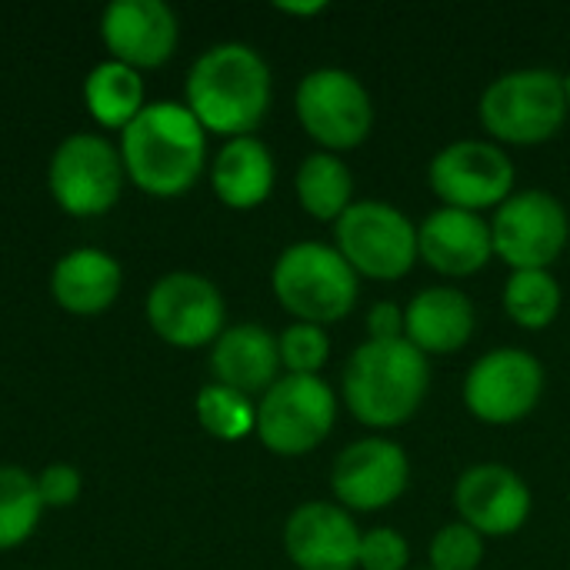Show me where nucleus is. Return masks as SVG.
<instances>
[{
  "instance_id": "1",
  "label": "nucleus",
  "mask_w": 570,
  "mask_h": 570,
  "mask_svg": "<svg viewBox=\"0 0 570 570\" xmlns=\"http://www.w3.org/2000/svg\"><path fill=\"white\" fill-rule=\"evenodd\" d=\"M117 147L127 180L157 200L184 197L207 170V130L184 100H150L120 130Z\"/></svg>"
},
{
  "instance_id": "2",
  "label": "nucleus",
  "mask_w": 570,
  "mask_h": 570,
  "mask_svg": "<svg viewBox=\"0 0 570 570\" xmlns=\"http://www.w3.org/2000/svg\"><path fill=\"white\" fill-rule=\"evenodd\" d=\"M271 67L250 43L224 40L207 47L187 70L184 107L207 134L224 140L250 137L271 110Z\"/></svg>"
},
{
  "instance_id": "3",
  "label": "nucleus",
  "mask_w": 570,
  "mask_h": 570,
  "mask_svg": "<svg viewBox=\"0 0 570 570\" xmlns=\"http://www.w3.org/2000/svg\"><path fill=\"white\" fill-rule=\"evenodd\" d=\"M431 387L428 357L404 341H364L344 367L341 391L347 411L374 431L411 421Z\"/></svg>"
},
{
  "instance_id": "4",
  "label": "nucleus",
  "mask_w": 570,
  "mask_h": 570,
  "mask_svg": "<svg viewBox=\"0 0 570 570\" xmlns=\"http://www.w3.org/2000/svg\"><path fill=\"white\" fill-rule=\"evenodd\" d=\"M277 304L304 324H337L357 307L361 277L337 247L321 240H297L281 250L271 271Z\"/></svg>"
},
{
  "instance_id": "5",
  "label": "nucleus",
  "mask_w": 570,
  "mask_h": 570,
  "mask_svg": "<svg viewBox=\"0 0 570 570\" xmlns=\"http://www.w3.org/2000/svg\"><path fill=\"white\" fill-rule=\"evenodd\" d=\"M481 127L494 144L538 147L561 134L568 120L564 77L548 67H521L494 77L478 100Z\"/></svg>"
},
{
  "instance_id": "6",
  "label": "nucleus",
  "mask_w": 570,
  "mask_h": 570,
  "mask_svg": "<svg viewBox=\"0 0 570 570\" xmlns=\"http://www.w3.org/2000/svg\"><path fill=\"white\" fill-rule=\"evenodd\" d=\"M127 184V170L120 160V147L104 134H67L47 164V190L50 200L77 220L104 217L117 207Z\"/></svg>"
},
{
  "instance_id": "7",
  "label": "nucleus",
  "mask_w": 570,
  "mask_h": 570,
  "mask_svg": "<svg viewBox=\"0 0 570 570\" xmlns=\"http://www.w3.org/2000/svg\"><path fill=\"white\" fill-rule=\"evenodd\" d=\"M294 114L304 134L327 154L361 147L374 130V100L364 80L344 67H317L294 90Z\"/></svg>"
},
{
  "instance_id": "8",
  "label": "nucleus",
  "mask_w": 570,
  "mask_h": 570,
  "mask_svg": "<svg viewBox=\"0 0 570 570\" xmlns=\"http://www.w3.org/2000/svg\"><path fill=\"white\" fill-rule=\"evenodd\" d=\"M334 247L357 277L401 281L414 271L417 227L387 200H354L334 224Z\"/></svg>"
},
{
  "instance_id": "9",
  "label": "nucleus",
  "mask_w": 570,
  "mask_h": 570,
  "mask_svg": "<svg viewBox=\"0 0 570 570\" xmlns=\"http://www.w3.org/2000/svg\"><path fill=\"white\" fill-rule=\"evenodd\" d=\"M337 424V397L324 377L281 374L257 401V441L277 458L317 451Z\"/></svg>"
},
{
  "instance_id": "10",
  "label": "nucleus",
  "mask_w": 570,
  "mask_h": 570,
  "mask_svg": "<svg viewBox=\"0 0 570 570\" xmlns=\"http://www.w3.org/2000/svg\"><path fill=\"white\" fill-rule=\"evenodd\" d=\"M491 240L511 271H548L568 250V210L548 190H514L491 217Z\"/></svg>"
},
{
  "instance_id": "11",
  "label": "nucleus",
  "mask_w": 570,
  "mask_h": 570,
  "mask_svg": "<svg viewBox=\"0 0 570 570\" xmlns=\"http://www.w3.org/2000/svg\"><path fill=\"white\" fill-rule=\"evenodd\" d=\"M147 327L177 351L210 347L227 327V304L220 287L194 271H170L147 291Z\"/></svg>"
},
{
  "instance_id": "12",
  "label": "nucleus",
  "mask_w": 570,
  "mask_h": 570,
  "mask_svg": "<svg viewBox=\"0 0 570 570\" xmlns=\"http://www.w3.org/2000/svg\"><path fill=\"white\" fill-rule=\"evenodd\" d=\"M514 160L494 140H454L428 164V184L441 207L458 210H498L514 194Z\"/></svg>"
},
{
  "instance_id": "13",
  "label": "nucleus",
  "mask_w": 570,
  "mask_h": 570,
  "mask_svg": "<svg viewBox=\"0 0 570 570\" xmlns=\"http://www.w3.org/2000/svg\"><path fill=\"white\" fill-rule=\"evenodd\" d=\"M544 397V364L521 347L481 354L464 377L468 411L494 428L524 421Z\"/></svg>"
},
{
  "instance_id": "14",
  "label": "nucleus",
  "mask_w": 570,
  "mask_h": 570,
  "mask_svg": "<svg viewBox=\"0 0 570 570\" xmlns=\"http://www.w3.org/2000/svg\"><path fill=\"white\" fill-rule=\"evenodd\" d=\"M411 484V461L391 438L371 434L347 444L331 468V491L344 511L374 514L404 498Z\"/></svg>"
},
{
  "instance_id": "15",
  "label": "nucleus",
  "mask_w": 570,
  "mask_h": 570,
  "mask_svg": "<svg viewBox=\"0 0 570 570\" xmlns=\"http://www.w3.org/2000/svg\"><path fill=\"white\" fill-rule=\"evenodd\" d=\"M454 508L481 538H511L528 524L534 498L514 468L474 464L454 484Z\"/></svg>"
},
{
  "instance_id": "16",
  "label": "nucleus",
  "mask_w": 570,
  "mask_h": 570,
  "mask_svg": "<svg viewBox=\"0 0 570 570\" xmlns=\"http://www.w3.org/2000/svg\"><path fill=\"white\" fill-rule=\"evenodd\" d=\"M100 40L110 60L154 70L174 57L180 23L164 0H114L100 13Z\"/></svg>"
},
{
  "instance_id": "17",
  "label": "nucleus",
  "mask_w": 570,
  "mask_h": 570,
  "mask_svg": "<svg viewBox=\"0 0 570 570\" xmlns=\"http://www.w3.org/2000/svg\"><path fill=\"white\" fill-rule=\"evenodd\" d=\"M361 534L341 504L307 501L284 524V551L297 570H357Z\"/></svg>"
},
{
  "instance_id": "18",
  "label": "nucleus",
  "mask_w": 570,
  "mask_h": 570,
  "mask_svg": "<svg viewBox=\"0 0 570 570\" xmlns=\"http://www.w3.org/2000/svg\"><path fill=\"white\" fill-rule=\"evenodd\" d=\"M417 257L444 277H474L494 257L491 220L484 214L438 207L417 227Z\"/></svg>"
},
{
  "instance_id": "19",
  "label": "nucleus",
  "mask_w": 570,
  "mask_h": 570,
  "mask_svg": "<svg viewBox=\"0 0 570 570\" xmlns=\"http://www.w3.org/2000/svg\"><path fill=\"white\" fill-rule=\"evenodd\" d=\"M281 351L277 337L254 321L230 324L210 344V374L214 384L240 391L247 397H264L281 377Z\"/></svg>"
},
{
  "instance_id": "20",
  "label": "nucleus",
  "mask_w": 570,
  "mask_h": 570,
  "mask_svg": "<svg viewBox=\"0 0 570 570\" xmlns=\"http://www.w3.org/2000/svg\"><path fill=\"white\" fill-rule=\"evenodd\" d=\"M124 291V267L100 247L67 250L50 271V297L73 317H97L117 304Z\"/></svg>"
},
{
  "instance_id": "21",
  "label": "nucleus",
  "mask_w": 570,
  "mask_h": 570,
  "mask_svg": "<svg viewBox=\"0 0 570 570\" xmlns=\"http://www.w3.org/2000/svg\"><path fill=\"white\" fill-rule=\"evenodd\" d=\"M474 324V304L458 287H424L404 307V337L424 357L458 354L471 341Z\"/></svg>"
},
{
  "instance_id": "22",
  "label": "nucleus",
  "mask_w": 570,
  "mask_h": 570,
  "mask_svg": "<svg viewBox=\"0 0 570 570\" xmlns=\"http://www.w3.org/2000/svg\"><path fill=\"white\" fill-rule=\"evenodd\" d=\"M277 164L261 137L224 140L210 160V190L230 210H254L274 194Z\"/></svg>"
},
{
  "instance_id": "23",
  "label": "nucleus",
  "mask_w": 570,
  "mask_h": 570,
  "mask_svg": "<svg viewBox=\"0 0 570 570\" xmlns=\"http://www.w3.org/2000/svg\"><path fill=\"white\" fill-rule=\"evenodd\" d=\"M80 94H83V107H87L90 120L100 130H114V134L130 127V120L147 107L140 70H134L120 60H110V57L90 67Z\"/></svg>"
},
{
  "instance_id": "24",
  "label": "nucleus",
  "mask_w": 570,
  "mask_h": 570,
  "mask_svg": "<svg viewBox=\"0 0 570 570\" xmlns=\"http://www.w3.org/2000/svg\"><path fill=\"white\" fill-rule=\"evenodd\" d=\"M294 194L304 214L321 224H337L354 204V174L337 154L317 150L301 160L294 174Z\"/></svg>"
},
{
  "instance_id": "25",
  "label": "nucleus",
  "mask_w": 570,
  "mask_h": 570,
  "mask_svg": "<svg viewBox=\"0 0 570 570\" xmlns=\"http://www.w3.org/2000/svg\"><path fill=\"white\" fill-rule=\"evenodd\" d=\"M43 504L37 494V478L23 468L0 464V551H13L33 538L40 528Z\"/></svg>"
},
{
  "instance_id": "26",
  "label": "nucleus",
  "mask_w": 570,
  "mask_h": 570,
  "mask_svg": "<svg viewBox=\"0 0 570 570\" xmlns=\"http://www.w3.org/2000/svg\"><path fill=\"white\" fill-rule=\"evenodd\" d=\"M504 311L524 331H544L561 314V284L551 271H511L504 281Z\"/></svg>"
},
{
  "instance_id": "27",
  "label": "nucleus",
  "mask_w": 570,
  "mask_h": 570,
  "mask_svg": "<svg viewBox=\"0 0 570 570\" xmlns=\"http://www.w3.org/2000/svg\"><path fill=\"white\" fill-rule=\"evenodd\" d=\"M194 414H197V424L204 428V434H210L214 441H224V444L244 441L257 431V401H250L247 394L230 391L224 384H214V381L197 391Z\"/></svg>"
},
{
  "instance_id": "28",
  "label": "nucleus",
  "mask_w": 570,
  "mask_h": 570,
  "mask_svg": "<svg viewBox=\"0 0 570 570\" xmlns=\"http://www.w3.org/2000/svg\"><path fill=\"white\" fill-rule=\"evenodd\" d=\"M277 351H281V367H284V374L321 377L324 364L331 361V337H327V327L294 321L291 327L281 331Z\"/></svg>"
},
{
  "instance_id": "29",
  "label": "nucleus",
  "mask_w": 570,
  "mask_h": 570,
  "mask_svg": "<svg viewBox=\"0 0 570 570\" xmlns=\"http://www.w3.org/2000/svg\"><path fill=\"white\" fill-rule=\"evenodd\" d=\"M431 570H478L484 561V538L464 521L444 524L428 548Z\"/></svg>"
},
{
  "instance_id": "30",
  "label": "nucleus",
  "mask_w": 570,
  "mask_h": 570,
  "mask_svg": "<svg viewBox=\"0 0 570 570\" xmlns=\"http://www.w3.org/2000/svg\"><path fill=\"white\" fill-rule=\"evenodd\" d=\"M411 544L394 528H374L361 534L357 570H407Z\"/></svg>"
},
{
  "instance_id": "31",
  "label": "nucleus",
  "mask_w": 570,
  "mask_h": 570,
  "mask_svg": "<svg viewBox=\"0 0 570 570\" xmlns=\"http://www.w3.org/2000/svg\"><path fill=\"white\" fill-rule=\"evenodd\" d=\"M37 478V494H40V504L43 511H63L70 508L80 491H83V478L73 464H47Z\"/></svg>"
},
{
  "instance_id": "32",
  "label": "nucleus",
  "mask_w": 570,
  "mask_h": 570,
  "mask_svg": "<svg viewBox=\"0 0 570 570\" xmlns=\"http://www.w3.org/2000/svg\"><path fill=\"white\" fill-rule=\"evenodd\" d=\"M367 341H404V311L391 301H377L367 314Z\"/></svg>"
},
{
  "instance_id": "33",
  "label": "nucleus",
  "mask_w": 570,
  "mask_h": 570,
  "mask_svg": "<svg viewBox=\"0 0 570 570\" xmlns=\"http://www.w3.org/2000/svg\"><path fill=\"white\" fill-rule=\"evenodd\" d=\"M281 13H291V17H317V13H324L327 10V3L324 0H311V3H274Z\"/></svg>"
},
{
  "instance_id": "34",
  "label": "nucleus",
  "mask_w": 570,
  "mask_h": 570,
  "mask_svg": "<svg viewBox=\"0 0 570 570\" xmlns=\"http://www.w3.org/2000/svg\"><path fill=\"white\" fill-rule=\"evenodd\" d=\"M564 97H568V117H570V73L564 77Z\"/></svg>"
},
{
  "instance_id": "35",
  "label": "nucleus",
  "mask_w": 570,
  "mask_h": 570,
  "mask_svg": "<svg viewBox=\"0 0 570 570\" xmlns=\"http://www.w3.org/2000/svg\"><path fill=\"white\" fill-rule=\"evenodd\" d=\"M421 570H431V568H421Z\"/></svg>"
}]
</instances>
